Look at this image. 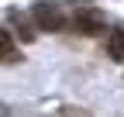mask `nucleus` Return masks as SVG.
Returning <instances> with one entry per match:
<instances>
[{
  "instance_id": "obj_3",
  "label": "nucleus",
  "mask_w": 124,
  "mask_h": 117,
  "mask_svg": "<svg viewBox=\"0 0 124 117\" xmlns=\"http://www.w3.org/2000/svg\"><path fill=\"white\" fill-rule=\"evenodd\" d=\"M107 55L114 62H124V28H114L110 38H107Z\"/></svg>"
},
{
  "instance_id": "obj_4",
  "label": "nucleus",
  "mask_w": 124,
  "mask_h": 117,
  "mask_svg": "<svg viewBox=\"0 0 124 117\" xmlns=\"http://www.w3.org/2000/svg\"><path fill=\"white\" fill-rule=\"evenodd\" d=\"M0 62H17V45H14L10 31L0 28Z\"/></svg>"
},
{
  "instance_id": "obj_1",
  "label": "nucleus",
  "mask_w": 124,
  "mask_h": 117,
  "mask_svg": "<svg viewBox=\"0 0 124 117\" xmlns=\"http://www.w3.org/2000/svg\"><path fill=\"white\" fill-rule=\"evenodd\" d=\"M31 17H35L38 31H62V24H66V17H62V10L55 4H35Z\"/></svg>"
},
{
  "instance_id": "obj_2",
  "label": "nucleus",
  "mask_w": 124,
  "mask_h": 117,
  "mask_svg": "<svg viewBox=\"0 0 124 117\" xmlns=\"http://www.w3.org/2000/svg\"><path fill=\"white\" fill-rule=\"evenodd\" d=\"M72 28H76L79 35H100L103 28H107V17H103L97 7H83V10H76Z\"/></svg>"
}]
</instances>
